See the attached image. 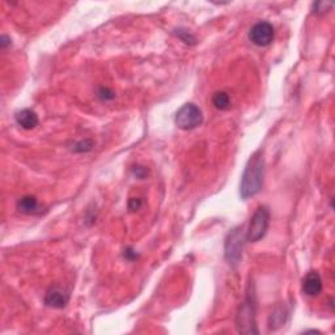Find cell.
<instances>
[{"instance_id": "obj_16", "label": "cell", "mask_w": 335, "mask_h": 335, "mask_svg": "<svg viewBox=\"0 0 335 335\" xmlns=\"http://www.w3.org/2000/svg\"><path fill=\"white\" fill-rule=\"evenodd\" d=\"M142 204H143V200L140 199V198H131V199L129 200V208L131 209V211H136V209H139L142 207Z\"/></svg>"}, {"instance_id": "obj_14", "label": "cell", "mask_w": 335, "mask_h": 335, "mask_svg": "<svg viewBox=\"0 0 335 335\" xmlns=\"http://www.w3.org/2000/svg\"><path fill=\"white\" fill-rule=\"evenodd\" d=\"M97 97H99L100 100H102V101H109V100H113L114 97H115V95H114L113 90H110L109 88L102 86V88H100V89L97 90Z\"/></svg>"}, {"instance_id": "obj_19", "label": "cell", "mask_w": 335, "mask_h": 335, "mask_svg": "<svg viewBox=\"0 0 335 335\" xmlns=\"http://www.w3.org/2000/svg\"><path fill=\"white\" fill-rule=\"evenodd\" d=\"M125 257H126L127 259H134V258H136V254L135 253H132V250L131 249H127V250H125Z\"/></svg>"}, {"instance_id": "obj_8", "label": "cell", "mask_w": 335, "mask_h": 335, "mask_svg": "<svg viewBox=\"0 0 335 335\" xmlns=\"http://www.w3.org/2000/svg\"><path fill=\"white\" fill-rule=\"evenodd\" d=\"M322 291V279L317 271H309L302 279V292L307 296H317Z\"/></svg>"}, {"instance_id": "obj_6", "label": "cell", "mask_w": 335, "mask_h": 335, "mask_svg": "<svg viewBox=\"0 0 335 335\" xmlns=\"http://www.w3.org/2000/svg\"><path fill=\"white\" fill-rule=\"evenodd\" d=\"M274 26L267 21L257 22L249 32V40L259 47L268 46L274 41Z\"/></svg>"}, {"instance_id": "obj_12", "label": "cell", "mask_w": 335, "mask_h": 335, "mask_svg": "<svg viewBox=\"0 0 335 335\" xmlns=\"http://www.w3.org/2000/svg\"><path fill=\"white\" fill-rule=\"evenodd\" d=\"M212 104L219 110H228L231 108V97L227 92H216L212 97Z\"/></svg>"}, {"instance_id": "obj_10", "label": "cell", "mask_w": 335, "mask_h": 335, "mask_svg": "<svg viewBox=\"0 0 335 335\" xmlns=\"http://www.w3.org/2000/svg\"><path fill=\"white\" fill-rule=\"evenodd\" d=\"M17 209L21 214L25 215H32V214H37L40 211V204L36 197L32 195H25V197L20 198L17 202Z\"/></svg>"}, {"instance_id": "obj_20", "label": "cell", "mask_w": 335, "mask_h": 335, "mask_svg": "<svg viewBox=\"0 0 335 335\" xmlns=\"http://www.w3.org/2000/svg\"><path fill=\"white\" fill-rule=\"evenodd\" d=\"M7 45H10V42H7V37H6V36H3V37H2V47H3V49H6Z\"/></svg>"}, {"instance_id": "obj_11", "label": "cell", "mask_w": 335, "mask_h": 335, "mask_svg": "<svg viewBox=\"0 0 335 335\" xmlns=\"http://www.w3.org/2000/svg\"><path fill=\"white\" fill-rule=\"evenodd\" d=\"M287 316H288V312L286 311L284 307H278L270 317V329H278L282 325H284L287 320Z\"/></svg>"}, {"instance_id": "obj_18", "label": "cell", "mask_w": 335, "mask_h": 335, "mask_svg": "<svg viewBox=\"0 0 335 335\" xmlns=\"http://www.w3.org/2000/svg\"><path fill=\"white\" fill-rule=\"evenodd\" d=\"M134 174H135L138 178L143 179L145 175L148 174V170L145 169L144 166H135V169H134Z\"/></svg>"}, {"instance_id": "obj_17", "label": "cell", "mask_w": 335, "mask_h": 335, "mask_svg": "<svg viewBox=\"0 0 335 335\" xmlns=\"http://www.w3.org/2000/svg\"><path fill=\"white\" fill-rule=\"evenodd\" d=\"M177 32H178V33H177V36H179V38H181L184 42H186V43H194V42H195V38H194L193 36L189 33V32H182V31H177Z\"/></svg>"}, {"instance_id": "obj_9", "label": "cell", "mask_w": 335, "mask_h": 335, "mask_svg": "<svg viewBox=\"0 0 335 335\" xmlns=\"http://www.w3.org/2000/svg\"><path fill=\"white\" fill-rule=\"evenodd\" d=\"M16 122L21 129L33 130L38 125V115L31 109H22L15 115Z\"/></svg>"}, {"instance_id": "obj_7", "label": "cell", "mask_w": 335, "mask_h": 335, "mask_svg": "<svg viewBox=\"0 0 335 335\" xmlns=\"http://www.w3.org/2000/svg\"><path fill=\"white\" fill-rule=\"evenodd\" d=\"M68 300H70V295L59 287L50 288L47 291L46 296H45V304L50 308H55V309L65 308L67 305Z\"/></svg>"}, {"instance_id": "obj_1", "label": "cell", "mask_w": 335, "mask_h": 335, "mask_svg": "<svg viewBox=\"0 0 335 335\" xmlns=\"http://www.w3.org/2000/svg\"><path fill=\"white\" fill-rule=\"evenodd\" d=\"M264 177V160L262 157V152L257 151L250 160L246 164L243 170L242 179H241L240 194L242 199H249L261 191L263 186Z\"/></svg>"}, {"instance_id": "obj_3", "label": "cell", "mask_w": 335, "mask_h": 335, "mask_svg": "<svg viewBox=\"0 0 335 335\" xmlns=\"http://www.w3.org/2000/svg\"><path fill=\"white\" fill-rule=\"evenodd\" d=\"M268 225H270V211L267 207H258L250 220V225L245 236L246 241L257 242L261 238H263L264 234L267 233Z\"/></svg>"}, {"instance_id": "obj_4", "label": "cell", "mask_w": 335, "mask_h": 335, "mask_svg": "<svg viewBox=\"0 0 335 335\" xmlns=\"http://www.w3.org/2000/svg\"><path fill=\"white\" fill-rule=\"evenodd\" d=\"M174 122L178 129L185 131L197 129L203 122L202 110L195 104H185L175 114Z\"/></svg>"}, {"instance_id": "obj_13", "label": "cell", "mask_w": 335, "mask_h": 335, "mask_svg": "<svg viewBox=\"0 0 335 335\" xmlns=\"http://www.w3.org/2000/svg\"><path fill=\"white\" fill-rule=\"evenodd\" d=\"M93 147H95V143H93L92 140H89V139H86L84 142L77 143V144L75 145L74 149L76 152H89L92 151Z\"/></svg>"}, {"instance_id": "obj_5", "label": "cell", "mask_w": 335, "mask_h": 335, "mask_svg": "<svg viewBox=\"0 0 335 335\" xmlns=\"http://www.w3.org/2000/svg\"><path fill=\"white\" fill-rule=\"evenodd\" d=\"M243 248V236L238 228L233 229L225 238L224 254L225 259L231 266H237L240 263L241 257H242Z\"/></svg>"}, {"instance_id": "obj_2", "label": "cell", "mask_w": 335, "mask_h": 335, "mask_svg": "<svg viewBox=\"0 0 335 335\" xmlns=\"http://www.w3.org/2000/svg\"><path fill=\"white\" fill-rule=\"evenodd\" d=\"M236 326L238 332L242 334H258L257 323H255V301L252 293L248 295L245 301L241 304L237 312Z\"/></svg>"}, {"instance_id": "obj_15", "label": "cell", "mask_w": 335, "mask_h": 335, "mask_svg": "<svg viewBox=\"0 0 335 335\" xmlns=\"http://www.w3.org/2000/svg\"><path fill=\"white\" fill-rule=\"evenodd\" d=\"M332 7V3H327V2H318V3H316L313 6L314 8V12L316 13H322L325 12L327 8H331Z\"/></svg>"}]
</instances>
